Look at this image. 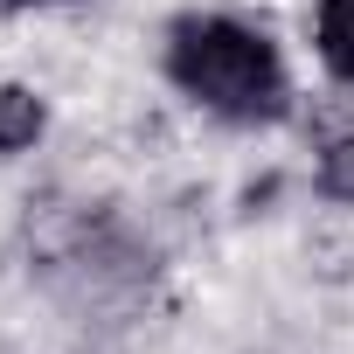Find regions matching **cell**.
<instances>
[{
    "mask_svg": "<svg viewBox=\"0 0 354 354\" xmlns=\"http://www.w3.org/2000/svg\"><path fill=\"white\" fill-rule=\"evenodd\" d=\"M21 278L70 354H118L146 333L174 243L153 216L118 195H84L70 181H42L15 216Z\"/></svg>",
    "mask_w": 354,
    "mask_h": 354,
    "instance_id": "obj_1",
    "label": "cell"
},
{
    "mask_svg": "<svg viewBox=\"0 0 354 354\" xmlns=\"http://www.w3.org/2000/svg\"><path fill=\"white\" fill-rule=\"evenodd\" d=\"M153 77L167 84V97L181 111H195L202 125L236 132V139L285 132L306 104L285 35L264 15L230 8V0L174 8L153 28Z\"/></svg>",
    "mask_w": 354,
    "mask_h": 354,
    "instance_id": "obj_2",
    "label": "cell"
},
{
    "mask_svg": "<svg viewBox=\"0 0 354 354\" xmlns=\"http://www.w3.org/2000/svg\"><path fill=\"white\" fill-rule=\"evenodd\" d=\"M56 139V97L35 77H0V167L42 160Z\"/></svg>",
    "mask_w": 354,
    "mask_h": 354,
    "instance_id": "obj_3",
    "label": "cell"
},
{
    "mask_svg": "<svg viewBox=\"0 0 354 354\" xmlns=\"http://www.w3.org/2000/svg\"><path fill=\"white\" fill-rule=\"evenodd\" d=\"M306 56L326 91H354V0H306Z\"/></svg>",
    "mask_w": 354,
    "mask_h": 354,
    "instance_id": "obj_4",
    "label": "cell"
},
{
    "mask_svg": "<svg viewBox=\"0 0 354 354\" xmlns=\"http://www.w3.org/2000/svg\"><path fill=\"white\" fill-rule=\"evenodd\" d=\"M306 188V167H285V160H264V167H250L243 181L230 188V202H223V223H236V230H250V223H278L285 209H292V195Z\"/></svg>",
    "mask_w": 354,
    "mask_h": 354,
    "instance_id": "obj_5",
    "label": "cell"
},
{
    "mask_svg": "<svg viewBox=\"0 0 354 354\" xmlns=\"http://www.w3.org/2000/svg\"><path fill=\"white\" fill-rule=\"evenodd\" d=\"M306 195L319 209H333V216H354V125L313 139V153H306Z\"/></svg>",
    "mask_w": 354,
    "mask_h": 354,
    "instance_id": "obj_6",
    "label": "cell"
},
{
    "mask_svg": "<svg viewBox=\"0 0 354 354\" xmlns=\"http://www.w3.org/2000/svg\"><path fill=\"white\" fill-rule=\"evenodd\" d=\"M63 8H91V0H0V21H28V15H63Z\"/></svg>",
    "mask_w": 354,
    "mask_h": 354,
    "instance_id": "obj_7",
    "label": "cell"
},
{
    "mask_svg": "<svg viewBox=\"0 0 354 354\" xmlns=\"http://www.w3.org/2000/svg\"><path fill=\"white\" fill-rule=\"evenodd\" d=\"M236 354H278V347H271V340H243Z\"/></svg>",
    "mask_w": 354,
    "mask_h": 354,
    "instance_id": "obj_8",
    "label": "cell"
},
{
    "mask_svg": "<svg viewBox=\"0 0 354 354\" xmlns=\"http://www.w3.org/2000/svg\"><path fill=\"white\" fill-rule=\"evenodd\" d=\"M0 354H15V347H8V333H0Z\"/></svg>",
    "mask_w": 354,
    "mask_h": 354,
    "instance_id": "obj_9",
    "label": "cell"
}]
</instances>
